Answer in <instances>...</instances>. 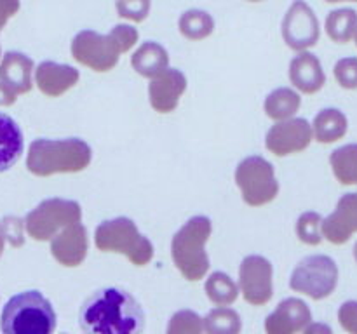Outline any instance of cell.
<instances>
[{
  "label": "cell",
  "instance_id": "cell-41",
  "mask_svg": "<svg viewBox=\"0 0 357 334\" xmlns=\"http://www.w3.org/2000/svg\"><path fill=\"white\" fill-rule=\"evenodd\" d=\"M354 42H356V45H357V28H356V33H354Z\"/></svg>",
  "mask_w": 357,
  "mask_h": 334
},
{
  "label": "cell",
  "instance_id": "cell-24",
  "mask_svg": "<svg viewBox=\"0 0 357 334\" xmlns=\"http://www.w3.org/2000/svg\"><path fill=\"white\" fill-rule=\"evenodd\" d=\"M178 30L187 40L201 42L215 31V19L202 9H188L178 19Z\"/></svg>",
  "mask_w": 357,
  "mask_h": 334
},
{
  "label": "cell",
  "instance_id": "cell-4",
  "mask_svg": "<svg viewBox=\"0 0 357 334\" xmlns=\"http://www.w3.org/2000/svg\"><path fill=\"white\" fill-rule=\"evenodd\" d=\"M211 232V219L206 216H194L174 233L171 240V257L174 267L187 280L199 282L208 273L209 256L206 244Z\"/></svg>",
  "mask_w": 357,
  "mask_h": 334
},
{
  "label": "cell",
  "instance_id": "cell-32",
  "mask_svg": "<svg viewBox=\"0 0 357 334\" xmlns=\"http://www.w3.org/2000/svg\"><path fill=\"white\" fill-rule=\"evenodd\" d=\"M150 7H152L150 0H117L115 2L119 16L132 23H143L149 17Z\"/></svg>",
  "mask_w": 357,
  "mask_h": 334
},
{
  "label": "cell",
  "instance_id": "cell-42",
  "mask_svg": "<svg viewBox=\"0 0 357 334\" xmlns=\"http://www.w3.org/2000/svg\"><path fill=\"white\" fill-rule=\"evenodd\" d=\"M248 2H264V0H248Z\"/></svg>",
  "mask_w": 357,
  "mask_h": 334
},
{
  "label": "cell",
  "instance_id": "cell-18",
  "mask_svg": "<svg viewBox=\"0 0 357 334\" xmlns=\"http://www.w3.org/2000/svg\"><path fill=\"white\" fill-rule=\"evenodd\" d=\"M289 82L303 94H316L326 84V73L319 58L312 52L300 51L289 63Z\"/></svg>",
  "mask_w": 357,
  "mask_h": 334
},
{
  "label": "cell",
  "instance_id": "cell-33",
  "mask_svg": "<svg viewBox=\"0 0 357 334\" xmlns=\"http://www.w3.org/2000/svg\"><path fill=\"white\" fill-rule=\"evenodd\" d=\"M333 75L338 86L344 87V89H357V58L351 56V58L338 59L333 68Z\"/></svg>",
  "mask_w": 357,
  "mask_h": 334
},
{
  "label": "cell",
  "instance_id": "cell-6",
  "mask_svg": "<svg viewBox=\"0 0 357 334\" xmlns=\"http://www.w3.org/2000/svg\"><path fill=\"white\" fill-rule=\"evenodd\" d=\"M236 184L239 186L243 200L251 207L271 204L279 193L274 166L260 155L241 160L236 169Z\"/></svg>",
  "mask_w": 357,
  "mask_h": 334
},
{
  "label": "cell",
  "instance_id": "cell-29",
  "mask_svg": "<svg viewBox=\"0 0 357 334\" xmlns=\"http://www.w3.org/2000/svg\"><path fill=\"white\" fill-rule=\"evenodd\" d=\"M323 216L319 212H303L296 221V235L307 246H319L323 242Z\"/></svg>",
  "mask_w": 357,
  "mask_h": 334
},
{
  "label": "cell",
  "instance_id": "cell-21",
  "mask_svg": "<svg viewBox=\"0 0 357 334\" xmlns=\"http://www.w3.org/2000/svg\"><path fill=\"white\" fill-rule=\"evenodd\" d=\"M131 66L138 75L152 79L169 66V52L157 42H143L131 56Z\"/></svg>",
  "mask_w": 357,
  "mask_h": 334
},
{
  "label": "cell",
  "instance_id": "cell-20",
  "mask_svg": "<svg viewBox=\"0 0 357 334\" xmlns=\"http://www.w3.org/2000/svg\"><path fill=\"white\" fill-rule=\"evenodd\" d=\"M24 150L23 131L17 122L0 111V173L16 166Z\"/></svg>",
  "mask_w": 357,
  "mask_h": 334
},
{
  "label": "cell",
  "instance_id": "cell-11",
  "mask_svg": "<svg viewBox=\"0 0 357 334\" xmlns=\"http://www.w3.org/2000/svg\"><path fill=\"white\" fill-rule=\"evenodd\" d=\"M72 56L82 66H87L93 72L103 73L117 66L121 54L115 51L107 35L93 30H82L73 37Z\"/></svg>",
  "mask_w": 357,
  "mask_h": 334
},
{
  "label": "cell",
  "instance_id": "cell-35",
  "mask_svg": "<svg viewBox=\"0 0 357 334\" xmlns=\"http://www.w3.org/2000/svg\"><path fill=\"white\" fill-rule=\"evenodd\" d=\"M338 322L347 333L357 334V301H345L338 310Z\"/></svg>",
  "mask_w": 357,
  "mask_h": 334
},
{
  "label": "cell",
  "instance_id": "cell-31",
  "mask_svg": "<svg viewBox=\"0 0 357 334\" xmlns=\"http://www.w3.org/2000/svg\"><path fill=\"white\" fill-rule=\"evenodd\" d=\"M107 37L108 40L112 42V45L115 47V51H117L119 54H124V52L131 51V49L135 47L136 42H138L139 38V33L135 26H131V24H115Z\"/></svg>",
  "mask_w": 357,
  "mask_h": 334
},
{
  "label": "cell",
  "instance_id": "cell-27",
  "mask_svg": "<svg viewBox=\"0 0 357 334\" xmlns=\"http://www.w3.org/2000/svg\"><path fill=\"white\" fill-rule=\"evenodd\" d=\"M326 33L337 44H347L354 38L357 28V13L354 9L331 10L326 17Z\"/></svg>",
  "mask_w": 357,
  "mask_h": 334
},
{
  "label": "cell",
  "instance_id": "cell-43",
  "mask_svg": "<svg viewBox=\"0 0 357 334\" xmlns=\"http://www.w3.org/2000/svg\"><path fill=\"white\" fill-rule=\"evenodd\" d=\"M0 56H2V49H0Z\"/></svg>",
  "mask_w": 357,
  "mask_h": 334
},
{
  "label": "cell",
  "instance_id": "cell-13",
  "mask_svg": "<svg viewBox=\"0 0 357 334\" xmlns=\"http://www.w3.org/2000/svg\"><path fill=\"white\" fill-rule=\"evenodd\" d=\"M187 84L185 73L169 66L152 77L149 84V100L153 110L157 113H171L176 110L181 96L187 90Z\"/></svg>",
  "mask_w": 357,
  "mask_h": 334
},
{
  "label": "cell",
  "instance_id": "cell-40",
  "mask_svg": "<svg viewBox=\"0 0 357 334\" xmlns=\"http://www.w3.org/2000/svg\"><path fill=\"white\" fill-rule=\"evenodd\" d=\"M354 260L357 261V242H356V246H354Z\"/></svg>",
  "mask_w": 357,
  "mask_h": 334
},
{
  "label": "cell",
  "instance_id": "cell-30",
  "mask_svg": "<svg viewBox=\"0 0 357 334\" xmlns=\"http://www.w3.org/2000/svg\"><path fill=\"white\" fill-rule=\"evenodd\" d=\"M202 331H204L202 319L190 310L174 313L167 327V334H199Z\"/></svg>",
  "mask_w": 357,
  "mask_h": 334
},
{
  "label": "cell",
  "instance_id": "cell-38",
  "mask_svg": "<svg viewBox=\"0 0 357 334\" xmlns=\"http://www.w3.org/2000/svg\"><path fill=\"white\" fill-rule=\"evenodd\" d=\"M3 244H6V239H3L2 232H0V256H2V253H3Z\"/></svg>",
  "mask_w": 357,
  "mask_h": 334
},
{
  "label": "cell",
  "instance_id": "cell-9",
  "mask_svg": "<svg viewBox=\"0 0 357 334\" xmlns=\"http://www.w3.org/2000/svg\"><path fill=\"white\" fill-rule=\"evenodd\" d=\"M282 38L293 51H307L319 42L321 26L312 7L303 0H295L282 17Z\"/></svg>",
  "mask_w": 357,
  "mask_h": 334
},
{
  "label": "cell",
  "instance_id": "cell-17",
  "mask_svg": "<svg viewBox=\"0 0 357 334\" xmlns=\"http://www.w3.org/2000/svg\"><path fill=\"white\" fill-rule=\"evenodd\" d=\"M80 79L79 70L70 65L44 61L35 70V84L38 90L47 97H59L77 86Z\"/></svg>",
  "mask_w": 357,
  "mask_h": 334
},
{
  "label": "cell",
  "instance_id": "cell-8",
  "mask_svg": "<svg viewBox=\"0 0 357 334\" xmlns=\"http://www.w3.org/2000/svg\"><path fill=\"white\" fill-rule=\"evenodd\" d=\"M82 219V207L79 202L66 198H47L31 209L24 218V228L33 240H51L59 230Z\"/></svg>",
  "mask_w": 357,
  "mask_h": 334
},
{
  "label": "cell",
  "instance_id": "cell-25",
  "mask_svg": "<svg viewBox=\"0 0 357 334\" xmlns=\"http://www.w3.org/2000/svg\"><path fill=\"white\" fill-rule=\"evenodd\" d=\"M206 296L218 306H230L239 298V285L225 271H215L206 278Z\"/></svg>",
  "mask_w": 357,
  "mask_h": 334
},
{
  "label": "cell",
  "instance_id": "cell-7",
  "mask_svg": "<svg viewBox=\"0 0 357 334\" xmlns=\"http://www.w3.org/2000/svg\"><path fill=\"white\" fill-rule=\"evenodd\" d=\"M338 285V267L326 254H314L300 261L291 271L289 287L295 292L321 301L335 292Z\"/></svg>",
  "mask_w": 357,
  "mask_h": 334
},
{
  "label": "cell",
  "instance_id": "cell-26",
  "mask_svg": "<svg viewBox=\"0 0 357 334\" xmlns=\"http://www.w3.org/2000/svg\"><path fill=\"white\" fill-rule=\"evenodd\" d=\"M330 166L342 184H357V143L335 150L330 155Z\"/></svg>",
  "mask_w": 357,
  "mask_h": 334
},
{
  "label": "cell",
  "instance_id": "cell-1",
  "mask_svg": "<svg viewBox=\"0 0 357 334\" xmlns=\"http://www.w3.org/2000/svg\"><path fill=\"white\" fill-rule=\"evenodd\" d=\"M79 326L89 334H139L145 329V312L126 289L103 287L82 303Z\"/></svg>",
  "mask_w": 357,
  "mask_h": 334
},
{
  "label": "cell",
  "instance_id": "cell-10",
  "mask_svg": "<svg viewBox=\"0 0 357 334\" xmlns=\"http://www.w3.org/2000/svg\"><path fill=\"white\" fill-rule=\"evenodd\" d=\"M239 292L250 305H267L274 294V268L264 256L244 257L239 267Z\"/></svg>",
  "mask_w": 357,
  "mask_h": 334
},
{
  "label": "cell",
  "instance_id": "cell-3",
  "mask_svg": "<svg viewBox=\"0 0 357 334\" xmlns=\"http://www.w3.org/2000/svg\"><path fill=\"white\" fill-rule=\"evenodd\" d=\"M56 326L54 306L40 291L14 294L0 313V329L6 334H51Z\"/></svg>",
  "mask_w": 357,
  "mask_h": 334
},
{
  "label": "cell",
  "instance_id": "cell-22",
  "mask_svg": "<svg viewBox=\"0 0 357 334\" xmlns=\"http://www.w3.org/2000/svg\"><path fill=\"white\" fill-rule=\"evenodd\" d=\"M349 120L338 108H324L314 117L312 134L323 145L338 141L347 134Z\"/></svg>",
  "mask_w": 357,
  "mask_h": 334
},
{
  "label": "cell",
  "instance_id": "cell-39",
  "mask_svg": "<svg viewBox=\"0 0 357 334\" xmlns=\"http://www.w3.org/2000/svg\"><path fill=\"white\" fill-rule=\"evenodd\" d=\"M328 3H338V2H357V0H324Z\"/></svg>",
  "mask_w": 357,
  "mask_h": 334
},
{
  "label": "cell",
  "instance_id": "cell-28",
  "mask_svg": "<svg viewBox=\"0 0 357 334\" xmlns=\"http://www.w3.org/2000/svg\"><path fill=\"white\" fill-rule=\"evenodd\" d=\"M204 331L209 334H237L243 329L241 315L229 306H216L202 319Z\"/></svg>",
  "mask_w": 357,
  "mask_h": 334
},
{
  "label": "cell",
  "instance_id": "cell-12",
  "mask_svg": "<svg viewBox=\"0 0 357 334\" xmlns=\"http://www.w3.org/2000/svg\"><path fill=\"white\" fill-rule=\"evenodd\" d=\"M312 125L305 118H286L268 129L265 146L275 157H288L309 148L312 143Z\"/></svg>",
  "mask_w": 357,
  "mask_h": 334
},
{
  "label": "cell",
  "instance_id": "cell-37",
  "mask_svg": "<svg viewBox=\"0 0 357 334\" xmlns=\"http://www.w3.org/2000/svg\"><path fill=\"white\" fill-rule=\"evenodd\" d=\"M16 100L17 94L10 87H7L6 84L0 82V106H10V104L16 103Z\"/></svg>",
  "mask_w": 357,
  "mask_h": 334
},
{
  "label": "cell",
  "instance_id": "cell-16",
  "mask_svg": "<svg viewBox=\"0 0 357 334\" xmlns=\"http://www.w3.org/2000/svg\"><path fill=\"white\" fill-rule=\"evenodd\" d=\"M312 322V312L309 305L298 298L282 299L278 308L267 317L265 331L268 334H293L305 331Z\"/></svg>",
  "mask_w": 357,
  "mask_h": 334
},
{
  "label": "cell",
  "instance_id": "cell-23",
  "mask_svg": "<svg viewBox=\"0 0 357 334\" xmlns=\"http://www.w3.org/2000/svg\"><path fill=\"white\" fill-rule=\"evenodd\" d=\"M300 106H302V97L296 90L289 89V87H279V89L272 90L265 97L264 103V110L267 117L275 122L295 117Z\"/></svg>",
  "mask_w": 357,
  "mask_h": 334
},
{
  "label": "cell",
  "instance_id": "cell-2",
  "mask_svg": "<svg viewBox=\"0 0 357 334\" xmlns=\"http://www.w3.org/2000/svg\"><path fill=\"white\" fill-rule=\"evenodd\" d=\"M93 160V150L84 139H35L26 155V167L33 176L72 174L87 169Z\"/></svg>",
  "mask_w": 357,
  "mask_h": 334
},
{
  "label": "cell",
  "instance_id": "cell-5",
  "mask_svg": "<svg viewBox=\"0 0 357 334\" xmlns=\"http://www.w3.org/2000/svg\"><path fill=\"white\" fill-rule=\"evenodd\" d=\"M94 244L103 253L124 254L135 267H145L153 257V244L126 216L101 223L94 232Z\"/></svg>",
  "mask_w": 357,
  "mask_h": 334
},
{
  "label": "cell",
  "instance_id": "cell-19",
  "mask_svg": "<svg viewBox=\"0 0 357 334\" xmlns=\"http://www.w3.org/2000/svg\"><path fill=\"white\" fill-rule=\"evenodd\" d=\"M33 70L35 65L30 56L9 51L2 56V61H0V82L10 87L16 94H26L33 87V80H31Z\"/></svg>",
  "mask_w": 357,
  "mask_h": 334
},
{
  "label": "cell",
  "instance_id": "cell-14",
  "mask_svg": "<svg viewBox=\"0 0 357 334\" xmlns=\"http://www.w3.org/2000/svg\"><path fill=\"white\" fill-rule=\"evenodd\" d=\"M89 249L87 230L82 223H72L51 239V254L59 264L75 268L84 263Z\"/></svg>",
  "mask_w": 357,
  "mask_h": 334
},
{
  "label": "cell",
  "instance_id": "cell-34",
  "mask_svg": "<svg viewBox=\"0 0 357 334\" xmlns=\"http://www.w3.org/2000/svg\"><path fill=\"white\" fill-rule=\"evenodd\" d=\"M23 230L24 221H21L20 218H14V216H7V218H3L2 221H0V232H2L3 239H6L13 247L23 246Z\"/></svg>",
  "mask_w": 357,
  "mask_h": 334
},
{
  "label": "cell",
  "instance_id": "cell-15",
  "mask_svg": "<svg viewBox=\"0 0 357 334\" xmlns=\"http://www.w3.org/2000/svg\"><path fill=\"white\" fill-rule=\"evenodd\" d=\"M323 239L335 246L349 242L357 232V193H345L338 200L337 207L323 219Z\"/></svg>",
  "mask_w": 357,
  "mask_h": 334
},
{
  "label": "cell",
  "instance_id": "cell-36",
  "mask_svg": "<svg viewBox=\"0 0 357 334\" xmlns=\"http://www.w3.org/2000/svg\"><path fill=\"white\" fill-rule=\"evenodd\" d=\"M20 6V0H0V30L6 26L10 17L16 16Z\"/></svg>",
  "mask_w": 357,
  "mask_h": 334
}]
</instances>
